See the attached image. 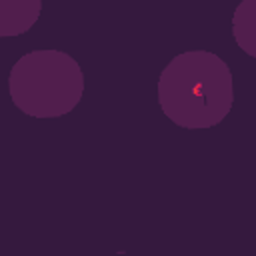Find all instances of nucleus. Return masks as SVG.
<instances>
[{
	"label": "nucleus",
	"mask_w": 256,
	"mask_h": 256,
	"mask_svg": "<svg viewBox=\"0 0 256 256\" xmlns=\"http://www.w3.org/2000/svg\"><path fill=\"white\" fill-rule=\"evenodd\" d=\"M40 0H2L0 2V36H20L26 34L40 18Z\"/></svg>",
	"instance_id": "obj_3"
},
{
	"label": "nucleus",
	"mask_w": 256,
	"mask_h": 256,
	"mask_svg": "<svg viewBox=\"0 0 256 256\" xmlns=\"http://www.w3.org/2000/svg\"><path fill=\"white\" fill-rule=\"evenodd\" d=\"M162 114L184 130L218 126L234 104L228 62L210 50L180 52L162 68L156 84Z\"/></svg>",
	"instance_id": "obj_1"
},
{
	"label": "nucleus",
	"mask_w": 256,
	"mask_h": 256,
	"mask_svg": "<svg viewBox=\"0 0 256 256\" xmlns=\"http://www.w3.org/2000/svg\"><path fill=\"white\" fill-rule=\"evenodd\" d=\"M8 94L12 104L30 118H60L80 104L84 70L64 50L38 48L12 64Z\"/></svg>",
	"instance_id": "obj_2"
},
{
	"label": "nucleus",
	"mask_w": 256,
	"mask_h": 256,
	"mask_svg": "<svg viewBox=\"0 0 256 256\" xmlns=\"http://www.w3.org/2000/svg\"><path fill=\"white\" fill-rule=\"evenodd\" d=\"M232 36L244 54L256 58V0H242L234 8Z\"/></svg>",
	"instance_id": "obj_4"
}]
</instances>
